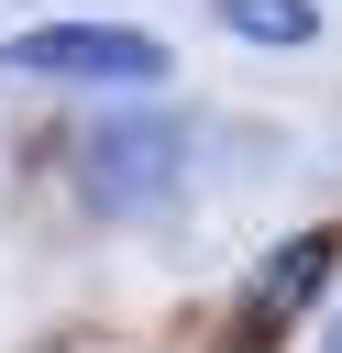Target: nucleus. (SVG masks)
Returning a JSON list of instances; mask_svg holds the SVG:
<instances>
[{"label":"nucleus","instance_id":"nucleus-4","mask_svg":"<svg viewBox=\"0 0 342 353\" xmlns=\"http://www.w3.org/2000/svg\"><path fill=\"white\" fill-rule=\"evenodd\" d=\"M221 22L243 44H309L320 33V0H221Z\"/></svg>","mask_w":342,"mask_h":353},{"label":"nucleus","instance_id":"nucleus-2","mask_svg":"<svg viewBox=\"0 0 342 353\" xmlns=\"http://www.w3.org/2000/svg\"><path fill=\"white\" fill-rule=\"evenodd\" d=\"M177 165H188V132L177 121H110L88 143V199L99 210H143L154 188H177Z\"/></svg>","mask_w":342,"mask_h":353},{"label":"nucleus","instance_id":"nucleus-3","mask_svg":"<svg viewBox=\"0 0 342 353\" xmlns=\"http://www.w3.org/2000/svg\"><path fill=\"white\" fill-rule=\"evenodd\" d=\"M331 254H342L331 232H298V243H276V254H265V276H254V298H243V353H254L265 331H287V320H298V309L320 298Z\"/></svg>","mask_w":342,"mask_h":353},{"label":"nucleus","instance_id":"nucleus-1","mask_svg":"<svg viewBox=\"0 0 342 353\" xmlns=\"http://www.w3.org/2000/svg\"><path fill=\"white\" fill-rule=\"evenodd\" d=\"M11 77H88V88H154L165 77V44L132 33V22H44V33H11L0 44Z\"/></svg>","mask_w":342,"mask_h":353}]
</instances>
